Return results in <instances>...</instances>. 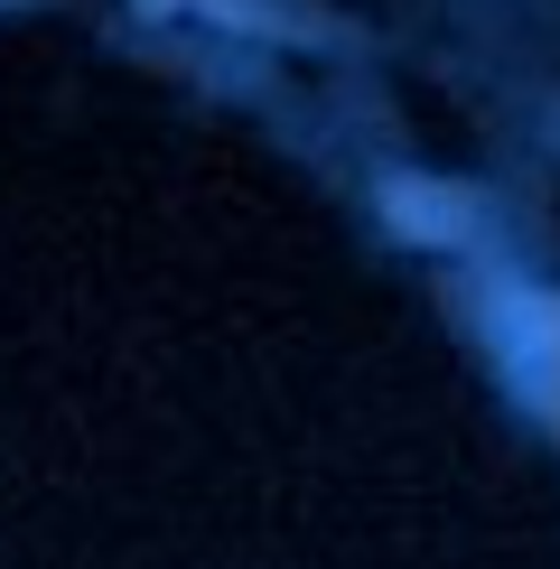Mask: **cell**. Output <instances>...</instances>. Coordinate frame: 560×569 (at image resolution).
Listing matches in <instances>:
<instances>
[{
	"mask_svg": "<svg viewBox=\"0 0 560 569\" xmlns=\"http://www.w3.org/2000/svg\"><path fill=\"white\" fill-rule=\"evenodd\" d=\"M523 365V392L560 420V299H513L504 308V373Z\"/></svg>",
	"mask_w": 560,
	"mask_h": 569,
	"instance_id": "cell-1",
	"label": "cell"
},
{
	"mask_svg": "<svg viewBox=\"0 0 560 569\" xmlns=\"http://www.w3.org/2000/svg\"><path fill=\"white\" fill-rule=\"evenodd\" d=\"M392 224L402 233H458V206H430V187H392Z\"/></svg>",
	"mask_w": 560,
	"mask_h": 569,
	"instance_id": "cell-2",
	"label": "cell"
}]
</instances>
